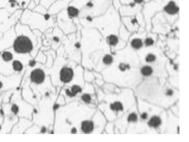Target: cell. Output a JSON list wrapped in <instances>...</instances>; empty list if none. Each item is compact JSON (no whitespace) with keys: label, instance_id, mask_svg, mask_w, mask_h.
<instances>
[{"label":"cell","instance_id":"obj_1","mask_svg":"<svg viewBox=\"0 0 189 142\" xmlns=\"http://www.w3.org/2000/svg\"><path fill=\"white\" fill-rule=\"evenodd\" d=\"M111 6L110 0H88L80 10V16L93 17L103 14Z\"/></svg>","mask_w":189,"mask_h":142},{"label":"cell","instance_id":"obj_2","mask_svg":"<svg viewBox=\"0 0 189 142\" xmlns=\"http://www.w3.org/2000/svg\"><path fill=\"white\" fill-rule=\"evenodd\" d=\"M162 5L163 0H150L144 3L141 13L147 20H149L156 13L162 12Z\"/></svg>","mask_w":189,"mask_h":142},{"label":"cell","instance_id":"obj_3","mask_svg":"<svg viewBox=\"0 0 189 142\" xmlns=\"http://www.w3.org/2000/svg\"><path fill=\"white\" fill-rule=\"evenodd\" d=\"M33 45L28 36L21 35L18 36L13 42V49L18 53L25 54L33 50Z\"/></svg>","mask_w":189,"mask_h":142},{"label":"cell","instance_id":"obj_4","mask_svg":"<svg viewBox=\"0 0 189 142\" xmlns=\"http://www.w3.org/2000/svg\"><path fill=\"white\" fill-rule=\"evenodd\" d=\"M179 0H163L162 12L168 17H176L179 12Z\"/></svg>","mask_w":189,"mask_h":142},{"label":"cell","instance_id":"obj_5","mask_svg":"<svg viewBox=\"0 0 189 142\" xmlns=\"http://www.w3.org/2000/svg\"><path fill=\"white\" fill-rule=\"evenodd\" d=\"M142 9L143 5L132 2L128 5H122L118 10V12L123 17L135 16L137 14L141 12Z\"/></svg>","mask_w":189,"mask_h":142},{"label":"cell","instance_id":"obj_6","mask_svg":"<svg viewBox=\"0 0 189 142\" xmlns=\"http://www.w3.org/2000/svg\"><path fill=\"white\" fill-rule=\"evenodd\" d=\"M72 0H56L48 9V12L50 14L60 13V11L65 10Z\"/></svg>","mask_w":189,"mask_h":142},{"label":"cell","instance_id":"obj_7","mask_svg":"<svg viewBox=\"0 0 189 142\" xmlns=\"http://www.w3.org/2000/svg\"><path fill=\"white\" fill-rule=\"evenodd\" d=\"M31 80L33 82L40 84L44 81L45 73L40 69H36L32 71L30 76Z\"/></svg>","mask_w":189,"mask_h":142},{"label":"cell","instance_id":"obj_8","mask_svg":"<svg viewBox=\"0 0 189 142\" xmlns=\"http://www.w3.org/2000/svg\"><path fill=\"white\" fill-rule=\"evenodd\" d=\"M73 75V71L71 68H64L61 70L60 72V79L62 82L67 83L72 80Z\"/></svg>","mask_w":189,"mask_h":142},{"label":"cell","instance_id":"obj_9","mask_svg":"<svg viewBox=\"0 0 189 142\" xmlns=\"http://www.w3.org/2000/svg\"><path fill=\"white\" fill-rule=\"evenodd\" d=\"M65 10L67 16L70 18H76L80 16V9L73 5L70 4Z\"/></svg>","mask_w":189,"mask_h":142},{"label":"cell","instance_id":"obj_10","mask_svg":"<svg viewBox=\"0 0 189 142\" xmlns=\"http://www.w3.org/2000/svg\"><path fill=\"white\" fill-rule=\"evenodd\" d=\"M94 128L93 123L91 121H86L82 122L81 129L82 131L86 133H89L92 132Z\"/></svg>","mask_w":189,"mask_h":142},{"label":"cell","instance_id":"obj_11","mask_svg":"<svg viewBox=\"0 0 189 142\" xmlns=\"http://www.w3.org/2000/svg\"><path fill=\"white\" fill-rule=\"evenodd\" d=\"M82 91V89L78 85H73L71 88V91L70 90H67L66 91V94L70 97H73L76 95L77 93Z\"/></svg>","mask_w":189,"mask_h":142},{"label":"cell","instance_id":"obj_12","mask_svg":"<svg viewBox=\"0 0 189 142\" xmlns=\"http://www.w3.org/2000/svg\"><path fill=\"white\" fill-rule=\"evenodd\" d=\"M161 119L157 116L153 117L148 122L149 126L154 128H157L159 127L161 124Z\"/></svg>","mask_w":189,"mask_h":142},{"label":"cell","instance_id":"obj_13","mask_svg":"<svg viewBox=\"0 0 189 142\" xmlns=\"http://www.w3.org/2000/svg\"><path fill=\"white\" fill-rule=\"evenodd\" d=\"M131 45L134 49H138L142 47L143 41L140 38H134L131 41Z\"/></svg>","mask_w":189,"mask_h":142},{"label":"cell","instance_id":"obj_14","mask_svg":"<svg viewBox=\"0 0 189 142\" xmlns=\"http://www.w3.org/2000/svg\"><path fill=\"white\" fill-rule=\"evenodd\" d=\"M33 11H34L36 12H37L38 13H40V14H44V13H46L48 12V9L45 7L44 6H43V5H40V4H38L34 8V9L33 10Z\"/></svg>","mask_w":189,"mask_h":142},{"label":"cell","instance_id":"obj_15","mask_svg":"<svg viewBox=\"0 0 189 142\" xmlns=\"http://www.w3.org/2000/svg\"><path fill=\"white\" fill-rule=\"evenodd\" d=\"M108 43L111 45H115L118 44L119 41L118 37L114 35V34H111L107 38Z\"/></svg>","mask_w":189,"mask_h":142},{"label":"cell","instance_id":"obj_16","mask_svg":"<svg viewBox=\"0 0 189 142\" xmlns=\"http://www.w3.org/2000/svg\"><path fill=\"white\" fill-rule=\"evenodd\" d=\"M153 69L149 66H145L143 67L141 70V72L143 74V75L145 76H148L152 74L153 73Z\"/></svg>","mask_w":189,"mask_h":142},{"label":"cell","instance_id":"obj_17","mask_svg":"<svg viewBox=\"0 0 189 142\" xmlns=\"http://www.w3.org/2000/svg\"><path fill=\"white\" fill-rule=\"evenodd\" d=\"M110 108L114 111H122L123 110V107L122 104L119 102H115L110 105Z\"/></svg>","mask_w":189,"mask_h":142},{"label":"cell","instance_id":"obj_18","mask_svg":"<svg viewBox=\"0 0 189 142\" xmlns=\"http://www.w3.org/2000/svg\"><path fill=\"white\" fill-rule=\"evenodd\" d=\"M16 2L19 3L20 9L21 10L26 9L27 6L31 1V0H16Z\"/></svg>","mask_w":189,"mask_h":142},{"label":"cell","instance_id":"obj_19","mask_svg":"<svg viewBox=\"0 0 189 142\" xmlns=\"http://www.w3.org/2000/svg\"><path fill=\"white\" fill-rule=\"evenodd\" d=\"M13 68L15 71H21L23 69V64L19 60H15L12 63Z\"/></svg>","mask_w":189,"mask_h":142},{"label":"cell","instance_id":"obj_20","mask_svg":"<svg viewBox=\"0 0 189 142\" xmlns=\"http://www.w3.org/2000/svg\"><path fill=\"white\" fill-rule=\"evenodd\" d=\"M2 58L4 61H11L13 59V55L10 51H5L2 55Z\"/></svg>","mask_w":189,"mask_h":142},{"label":"cell","instance_id":"obj_21","mask_svg":"<svg viewBox=\"0 0 189 142\" xmlns=\"http://www.w3.org/2000/svg\"><path fill=\"white\" fill-rule=\"evenodd\" d=\"M111 5L115 10L118 11L122 4L120 0H111Z\"/></svg>","mask_w":189,"mask_h":142},{"label":"cell","instance_id":"obj_22","mask_svg":"<svg viewBox=\"0 0 189 142\" xmlns=\"http://www.w3.org/2000/svg\"><path fill=\"white\" fill-rule=\"evenodd\" d=\"M113 58L111 55H106L104 58H103V62L105 64H107V65H109V64H110L112 62H113Z\"/></svg>","mask_w":189,"mask_h":142},{"label":"cell","instance_id":"obj_23","mask_svg":"<svg viewBox=\"0 0 189 142\" xmlns=\"http://www.w3.org/2000/svg\"><path fill=\"white\" fill-rule=\"evenodd\" d=\"M137 119H138L137 115L135 113H130L128 117V120L129 122H136L137 121Z\"/></svg>","mask_w":189,"mask_h":142},{"label":"cell","instance_id":"obj_24","mask_svg":"<svg viewBox=\"0 0 189 142\" xmlns=\"http://www.w3.org/2000/svg\"><path fill=\"white\" fill-rule=\"evenodd\" d=\"M156 59V57L154 54H150L149 55H147L146 57V61L148 62H152L153 61H155Z\"/></svg>","mask_w":189,"mask_h":142},{"label":"cell","instance_id":"obj_25","mask_svg":"<svg viewBox=\"0 0 189 142\" xmlns=\"http://www.w3.org/2000/svg\"><path fill=\"white\" fill-rule=\"evenodd\" d=\"M145 44L147 45V46H150V45H152L154 44V39L151 38V37H148L145 40Z\"/></svg>","mask_w":189,"mask_h":142},{"label":"cell","instance_id":"obj_26","mask_svg":"<svg viewBox=\"0 0 189 142\" xmlns=\"http://www.w3.org/2000/svg\"><path fill=\"white\" fill-rule=\"evenodd\" d=\"M82 99L86 103H89L91 101V97L88 94H84L82 96Z\"/></svg>","mask_w":189,"mask_h":142},{"label":"cell","instance_id":"obj_27","mask_svg":"<svg viewBox=\"0 0 189 142\" xmlns=\"http://www.w3.org/2000/svg\"><path fill=\"white\" fill-rule=\"evenodd\" d=\"M11 111L12 112L15 113V114H17L18 113V112H19V106L16 105V104H14L12 105V107H11Z\"/></svg>","mask_w":189,"mask_h":142},{"label":"cell","instance_id":"obj_28","mask_svg":"<svg viewBox=\"0 0 189 142\" xmlns=\"http://www.w3.org/2000/svg\"><path fill=\"white\" fill-rule=\"evenodd\" d=\"M133 2L138 4V5H143L144 3L145 2V0H133Z\"/></svg>","mask_w":189,"mask_h":142},{"label":"cell","instance_id":"obj_29","mask_svg":"<svg viewBox=\"0 0 189 142\" xmlns=\"http://www.w3.org/2000/svg\"><path fill=\"white\" fill-rule=\"evenodd\" d=\"M122 5H128L133 2V0H120Z\"/></svg>","mask_w":189,"mask_h":142},{"label":"cell","instance_id":"obj_30","mask_svg":"<svg viewBox=\"0 0 189 142\" xmlns=\"http://www.w3.org/2000/svg\"><path fill=\"white\" fill-rule=\"evenodd\" d=\"M120 69H121V70L122 71H124L127 68V65H125L124 64H121L120 65Z\"/></svg>","mask_w":189,"mask_h":142},{"label":"cell","instance_id":"obj_31","mask_svg":"<svg viewBox=\"0 0 189 142\" xmlns=\"http://www.w3.org/2000/svg\"><path fill=\"white\" fill-rule=\"evenodd\" d=\"M36 62L34 61V60H30V62H29V65H30L31 67L34 66L36 65Z\"/></svg>","mask_w":189,"mask_h":142},{"label":"cell","instance_id":"obj_32","mask_svg":"<svg viewBox=\"0 0 189 142\" xmlns=\"http://www.w3.org/2000/svg\"><path fill=\"white\" fill-rule=\"evenodd\" d=\"M141 117L142 119L143 120H146L148 117V114L147 113H143L141 116Z\"/></svg>","mask_w":189,"mask_h":142},{"label":"cell","instance_id":"obj_33","mask_svg":"<svg viewBox=\"0 0 189 142\" xmlns=\"http://www.w3.org/2000/svg\"><path fill=\"white\" fill-rule=\"evenodd\" d=\"M53 41H56V42H58V41H60V38H59L58 37H57V36L54 37L53 38Z\"/></svg>","mask_w":189,"mask_h":142},{"label":"cell","instance_id":"obj_34","mask_svg":"<svg viewBox=\"0 0 189 142\" xmlns=\"http://www.w3.org/2000/svg\"><path fill=\"white\" fill-rule=\"evenodd\" d=\"M172 93L173 92L171 90H169L168 91H167V95H169V96H171L172 95Z\"/></svg>","mask_w":189,"mask_h":142},{"label":"cell","instance_id":"obj_35","mask_svg":"<svg viewBox=\"0 0 189 142\" xmlns=\"http://www.w3.org/2000/svg\"><path fill=\"white\" fill-rule=\"evenodd\" d=\"M46 132V128L44 127H42V128L41 129V132L43 133H45Z\"/></svg>","mask_w":189,"mask_h":142},{"label":"cell","instance_id":"obj_36","mask_svg":"<svg viewBox=\"0 0 189 142\" xmlns=\"http://www.w3.org/2000/svg\"><path fill=\"white\" fill-rule=\"evenodd\" d=\"M71 132L72 133H77V130H76V128H72V131H71Z\"/></svg>","mask_w":189,"mask_h":142},{"label":"cell","instance_id":"obj_37","mask_svg":"<svg viewBox=\"0 0 189 142\" xmlns=\"http://www.w3.org/2000/svg\"><path fill=\"white\" fill-rule=\"evenodd\" d=\"M58 108H59V105H55L54 106V107H53L54 110H57V109Z\"/></svg>","mask_w":189,"mask_h":142},{"label":"cell","instance_id":"obj_38","mask_svg":"<svg viewBox=\"0 0 189 142\" xmlns=\"http://www.w3.org/2000/svg\"><path fill=\"white\" fill-rule=\"evenodd\" d=\"M75 46H76V47H77V48H79L80 47V44L79 43H76V44H75Z\"/></svg>","mask_w":189,"mask_h":142},{"label":"cell","instance_id":"obj_39","mask_svg":"<svg viewBox=\"0 0 189 142\" xmlns=\"http://www.w3.org/2000/svg\"><path fill=\"white\" fill-rule=\"evenodd\" d=\"M33 1L36 2V3L37 5L40 4V0H33Z\"/></svg>","mask_w":189,"mask_h":142},{"label":"cell","instance_id":"obj_40","mask_svg":"<svg viewBox=\"0 0 189 142\" xmlns=\"http://www.w3.org/2000/svg\"><path fill=\"white\" fill-rule=\"evenodd\" d=\"M3 87V83L0 81V89H1Z\"/></svg>","mask_w":189,"mask_h":142},{"label":"cell","instance_id":"obj_41","mask_svg":"<svg viewBox=\"0 0 189 142\" xmlns=\"http://www.w3.org/2000/svg\"><path fill=\"white\" fill-rule=\"evenodd\" d=\"M145 2H148V1H150V0H145Z\"/></svg>","mask_w":189,"mask_h":142},{"label":"cell","instance_id":"obj_42","mask_svg":"<svg viewBox=\"0 0 189 142\" xmlns=\"http://www.w3.org/2000/svg\"><path fill=\"white\" fill-rule=\"evenodd\" d=\"M1 126H0V130H1Z\"/></svg>","mask_w":189,"mask_h":142},{"label":"cell","instance_id":"obj_43","mask_svg":"<svg viewBox=\"0 0 189 142\" xmlns=\"http://www.w3.org/2000/svg\"><path fill=\"white\" fill-rule=\"evenodd\" d=\"M56 1V0H55V1Z\"/></svg>","mask_w":189,"mask_h":142}]
</instances>
